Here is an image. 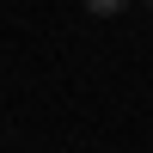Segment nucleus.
I'll return each mask as SVG.
<instances>
[{"mask_svg":"<svg viewBox=\"0 0 153 153\" xmlns=\"http://www.w3.org/2000/svg\"><path fill=\"white\" fill-rule=\"evenodd\" d=\"M123 6H129V0H86V12H92V19H117Z\"/></svg>","mask_w":153,"mask_h":153,"instance_id":"obj_1","label":"nucleus"},{"mask_svg":"<svg viewBox=\"0 0 153 153\" xmlns=\"http://www.w3.org/2000/svg\"><path fill=\"white\" fill-rule=\"evenodd\" d=\"M147 6H153V0H147Z\"/></svg>","mask_w":153,"mask_h":153,"instance_id":"obj_2","label":"nucleus"}]
</instances>
